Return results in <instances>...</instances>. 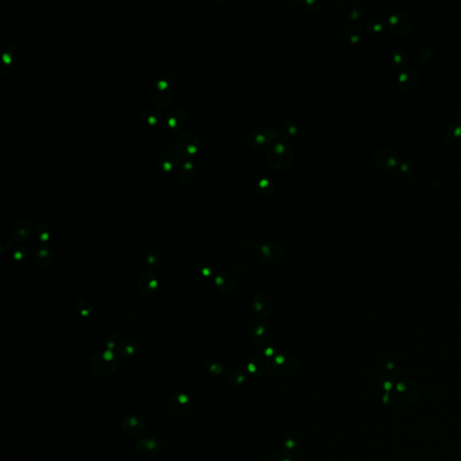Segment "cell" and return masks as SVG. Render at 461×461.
I'll return each instance as SVG.
<instances>
[{"label":"cell","instance_id":"10","mask_svg":"<svg viewBox=\"0 0 461 461\" xmlns=\"http://www.w3.org/2000/svg\"><path fill=\"white\" fill-rule=\"evenodd\" d=\"M188 399L183 394H174L168 397L166 407L169 413L180 415L187 412Z\"/></svg>","mask_w":461,"mask_h":461},{"label":"cell","instance_id":"5","mask_svg":"<svg viewBox=\"0 0 461 461\" xmlns=\"http://www.w3.org/2000/svg\"><path fill=\"white\" fill-rule=\"evenodd\" d=\"M258 257L267 264H276L284 258V250L278 243H265L258 248Z\"/></svg>","mask_w":461,"mask_h":461},{"label":"cell","instance_id":"15","mask_svg":"<svg viewBox=\"0 0 461 461\" xmlns=\"http://www.w3.org/2000/svg\"><path fill=\"white\" fill-rule=\"evenodd\" d=\"M31 233V223H28L27 221H21L19 223H16V226L14 227V236L19 242H24L27 240L30 237Z\"/></svg>","mask_w":461,"mask_h":461},{"label":"cell","instance_id":"7","mask_svg":"<svg viewBox=\"0 0 461 461\" xmlns=\"http://www.w3.org/2000/svg\"><path fill=\"white\" fill-rule=\"evenodd\" d=\"M339 9L344 19L351 22L359 19L363 13V7L359 0H340Z\"/></svg>","mask_w":461,"mask_h":461},{"label":"cell","instance_id":"19","mask_svg":"<svg viewBox=\"0 0 461 461\" xmlns=\"http://www.w3.org/2000/svg\"><path fill=\"white\" fill-rule=\"evenodd\" d=\"M135 343H137V341H133V342L129 341V342H124V343H122L121 348H120L122 353L125 356H130L133 354L134 352H136L138 348H139L138 345L133 346V344Z\"/></svg>","mask_w":461,"mask_h":461},{"label":"cell","instance_id":"13","mask_svg":"<svg viewBox=\"0 0 461 461\" xmlns=\"http://www.w3.org/2000/svg\"><path fill=\"white\" fill-rule=\"evenodd\" d=\"M257 191L263 196H270L274 193L275 186L272 180L267 177H260L255 181Z\"/></svg>","mask_w":461,"mask_h":461},{"label":"cell","instance_id":"14","mask_svg":"<svg viewBox=\"0 0 461 461\" xmlns=\"http://www.w3.org/2000/svg\"><path fill=\"white\" fill-rule=\"evenodd\" d=\"M278 135L282 140H287L295 136L297 133V125L293 120L289 119L282 123L278 128Z\"/></svg>","mask_w":461,"mask_h":461},{"label":"cell","instance_id":"17","mask_svg":"<svg viewBox=\"0 0 461 461\" xmlns=\"http://www.w3.org/2000/svg\"><path fill=\"white\" fill-rule=\"evenodd\" d=\"M256 347L258 349V351L262 352L264 355L271 356L273 354V345L270 342V340H267L265 338L257 339V340H256Z\"/></svg>","mask_w":461,"mask_h":461},{"label":"cell","instance_id":"18","mask_svg":"<svg viewBox=\"0 0 461 461\" xmlns=\"http://www.w3.org/2000/svg\"><path fill=\"white\" fill-rule=\"evenodd\" d=\"M360 35H361V27L359 24H353L351 27L347 29L345 36L349 42L355 43L360 39Z\"/></svg>","mask_w":461,"mask_h":461},{"label":"cell","instance_id":"2","mask_svg":"<svg viewBox=\"0 0 461 461\" xmlns=\"http://www.w3.org/2000/svg\"><path fill=\"white\" fill-rule=\"evenodd\" d=\"M118 364L117 356L109 350L106 352H98L92 360L91 367L97 375L105 377L112 374L117 369Z\"/></svg>","mask_w":461,"mask_h":461},{"label":"cell","instance_id":"1","mask_svg":"<svg viewBox=\"0 0 461 461\" xmlns=\"http://www.w3.org/2000/svg\"><path fill=\"white\" fill-rule=\"evenodd\" d=\"M266 159L270 167L283 170L293 163L295 154L292 147L285 141H274L267 151Z\"/></svg>","mask_w":461,"mask_h":461},{"label":"cell","instance_id":"9","mask_svg":"<svg viewBox=\"0 0 461 461\" xmlns=\"http://www.w3.org/2000/svg\"><path fill=\"white\" fill-rule=\"evenodd\" d=\"M160 442L153 438L141 439L135 446L137 455L143 458L155 457L160 452Z\"/></svg>","mask_w":461,"mask_h":461},{"label":"cell","instance_id":"12","mask_svg":"<svg viewBox=\"0 0 461 461\" xmlns=\"http://www.w3.org/2000/svg\"><path fill=\"white\" fill-rule=\"evenodd\" d=\"M53 254L51 248L46 245L37 248L36 251V261L37 262V265H39L41 268L46 269L50 266L52 262Z\"/></svg>","mask_w":461,"mask_h":461},{"label":"cell","instance_id":"8","mask_svg":"<svg viewBox=\"0 0 461 461\" xmlns=\"http://www.w3.org/2000/svg\"><path fill=\"white\" fill-rule=\"evenodd\" d=\"M251 308L257 316L266 318L270 316L272 312V303L266 294L258 292L252 297Z\"/></svg>","mask_w":461,"mask_h":461},{"label":"cell","instance_id":"6","mask_svg":"<svg viewBox=\"0 0 461 461\" xmlns=\"http://www.w3.org/2000/svg\"><path fill=\"white\" fill-rule=\"evenodd\" d=\"M146 422L145 419L137 415H130L122 421L123 433L130 437H137L145 433Z\"/></svg>","mask_w":461,"mask_h":461},{"label":"cell","instance_id":"3","mask_svg":"<svg viewBox=\"0 0 461 461\" xmlns=\"http://www.w3.org/2000/svg\"><path fill=\"white\" fill-rule=\"evenodd\" d=\"M279 135L277 128L273 127H257L250 130L248 135V141L250 145L256 148H264L270 146L277 141Z\"/></svg>","mask_w":461,"mask_h":461},{"label":"cell","instance_id":"4","mask_svg":"<svg viewBox=\"0 0 461 461\" xmlns=\"http://www.w3.org/2000/svg\"><path fill=\"white\" fill-rule=\"evenodd\" d=\"M202 273L207 277H212L213 281L219 290H222L225 293H230L235 289V279L234 277L224 271L214 270V268L209 266H205L201 269Z\"/></svg>","mask_w":461,"mask_h":461},{"label":"cell","instance_id":"11","mask_svg":"<svg viewBox=\"0 0 461 461\" xmlns=\"http://www.w3.org/2000/svg\"><path fill=\"white\" fill-rule=\"evenodd\" d=\"M158 285V279L153 272H145L141 274L139 279V289L142 293L151 294Z\"/></svg>","mask_w":461,"mask_h":461},{"label":"cell","instance_id":"16","mask_svg":"<svg viewBox=\"0 0 461 461\" xmlns=\"http://www.w3.org/2000/svg\"><path fill=\"white\" fill-rule=\"evenodd\" d=\"M266 325L261 321H252L247 327V334L250 337H260L265 332Z\"/></svg>","mask_w":461,"mask_h":461}]
</instances>
